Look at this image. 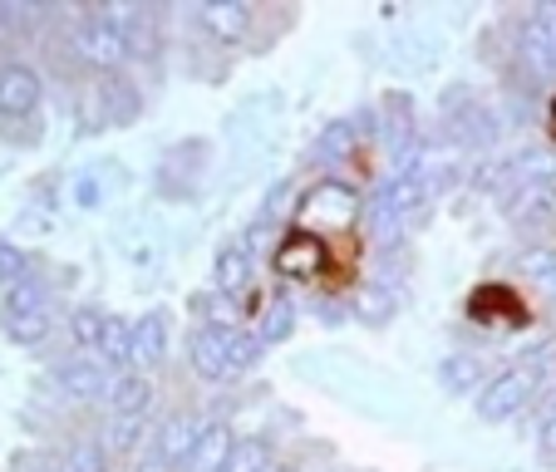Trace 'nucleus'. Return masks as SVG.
<instances>
[{
	"instance_id": "nucleus-28",
	"label": "nucleus",
	"mask_w": 556,
	"mask_h": 472,
	"mask_svg": "<svg viewBox=\"0 0 556 472\" xmlns=\"http://www.w3.org/2000/svg\"><path fill=\"white\" fill-rule=\"evenodd\" d=\"M138 472H157V468H153V462H143V468H138Z\"/></svg>"
},
{
	"instance_id": "nucleus-10",
	"label": "nucleus",
	"mask_w": 556,
	"mask_h": 472,
	"mask_svg": "<svg viewBox=\"0 0 556 472\" xmlns=\"http://www.w3.org/2000/svg\"><path fill=\"white\" fill-rule=\"evenodd\" d=\"M163 355H168V320H163V315H143L134 326V374L157 369Z\"/></svg>"
},
{
	"instance_id": "nucleus-27",
	"label": "nucleus",
	"mask_w": 556,
	"mask_h": 472,
	"mask_svg": "<svg viewBox=\"0 0 556 472\" xmlns=\"http://www.w3.org/2000/svg\"><path fill=\"white\" fill-rule=\"evenodd\" d=\"M60 468H64V472H104V452L89 448V443H79V448L64 452Z\"/></svg>"
},
{
	"instance_id": "nucleus-6",
	"label": "nucleus",
	"mask_w": 556,
	"mask_h": 472,
	"mask_svg": "<svg viewBox=\"0 0 556 472\" xmlns=\"http://www.w3.org/2000/svg\"><path fill=\"white\" fill-rule=\"evenodd\" d=\"M5 326L15 340H40L50 330V315H45V295L30 276H15L11 291H5Z\"/></svg>"
},
{
	"instance_id": "nucleus-22",
	"label": "nucleus",
	"mask_w": 556,
	"mask_h": 472,
	"mask_svg": "<svg viewBox=\"0 0 556 472\" xmlns=\"http://www.w3.org/2000/svg\"><path fill=\"white\" fill-rule=\"evenodd\" d=\"M355 310L365 315L369 326H384L389 315H394V291H384V285H369V291H359Z\"/></svg>"
},
{
	"instance_id": "nucleus-24",
	"label": "nucleus",
	"mask_w": 556,
	"mask_h": 472,
	"mask_svg": "<svg viewBox=\"0 0 556 472\" xmlns=\"http://www.w3.org/2000/svg\"><path fill=\"white\" fill-rule=\"evenodd\" d=\"M291 326H295V305L281 295V301H271V310H266V320H262V345L286 340V335H291Z\"/></svg>"
},
{
	"instance_id": "nucleus-13",
	"label": "nucleus",
	"mask_w": 556,
	"mask_h": 472,
	"mask_svg": "<svg viewBox=\"0 0 556 472\" xmlns=\"http://www.w3.org/2000/svg\"><path fill=\"white\" fill-rule=\"evenodd\" d=\"M517 54H522V64L536 74V79H546V85L556 79V40H552V35H546L536 21H527V25H522Z\"/></svg>"
},
{
	"instance_id": "nucleus-9",
	"label": "nucleus",
	"mask_w": 556,
	"mask_h": 472,
	"mask_svg": "<svg viewBox=\"0 0 556 472\" xmlns=\"http://www.w3.org/2000/svg\"><path fill=\"white\" fill-rule=\"evenodd\" d=\"M198 15H202V25L227 44L247 40V30H252V5H242V0H212V5H202Z\"/></svg>"
},
{
	"instance_id": "nucleus-20",
	"label": "nucleus",
	"mask_w": 556,
	"mask_h": 472,
	"mask_svg": "<svg viewBox=\"0 0 556 472\" xmlns=\"http://www.w3.org/2000/svg\"><path fill=\"white\" fill-rule=\"evenodd\" d=\"M522 276L556 305V252H527L522 256Z\"/></svg>"
},
{
	"instance_id": "nucleus-3",
	"label": "nucleus",
	"mask_w": 556,
	"mask_h": 472,
	"mask_svg": "<svg viewBox=\"0 0 556 472\" xmlns=\"http://www.w3.org/2000/svg\"><path fill=\"white\" fill-rule=\"evenodd\" d=\"M359 202H355V188H345V182H320L315 192H305L301 202V221L315 231H345L350 221H355Z\"/></svg>"
},
{
	"instance_id": "nucleus-7",
	"label": "nucleus",
	"mask_w": 556,
	"mask_h": 472,
	"mask_svg": "<svg viewBox=\"0 0 556 472\" xmlns=\"http://www.w3.org/2000/svg\"><path fill=\"white\" fill-rule=\"evenodd\" d=\"M60 384L64 394H74V399H109L118 384V374L109 365H99V359H85V355H74L60 365Z\"/></svg>"
},
{
	"instance_id": "nucleus-15",
	"label": "nucleus",
	"mask_w": 556,
	"mask_h": 472,
	"mask_svg": "<svg viewBox=\"0 0 556 472\" xmlns=\"http://www.w3.org/2000/svg\"><path fill=\"white\" fill-rule=\"evenodd\" d=\"M439 379L448 394H483V359L478 355H448L439 365Z\"/></svg>"
},
{
	"instance_id": "nucleus-5",
	"label": "nucleus",
	"mask_w": 556,
	"mask_h": 472,
	"mask_svg": "<svg viewBox=\"0 0 556 472\" xmlns=\"http://www.w3.org/2000/svg\"><path fill=\"white\" fill-rule=\"evenodd\" d=\"M74 44H79V54H85L89 64H99V69H114V64H124L128 50H134V44H128V30L109 21V11L89 15L85 30L74 35Z\"/></svg>"
},
{
	"instance_id": "nucleus-19",
	"label": "nucleus",
	"mask_w": 556,
	"mask_h": 472,
	"mask_svg": "<svg viewBox=\"0 0 556 472\" xmlns=\"http://www.w3.org/2000/svg\"><path fill=\"white\" fill-rule=\"evenodd\" d=\"M35 104V74L30 69H11L0 79V109H11V114H25Z\"/></svg>"
},
{
	"instance_id": "nucleus-29",
	"label": "nucleus",
	"mask_w": 556,
	"mask_h": 472,
	"mask_svg": "<svg viewBox=\"0 0 556 472\" xmlns=\"http://www.w3.org/2000/svg\"><path fill=\"white\" fill-rule=\"evenodd\" d=\"M271 472H281V468H271Z\"/></svg>"
},
{
	"instance_id": "nucleus-21",
	"label": "nucleus",
	"mask_w": 556,
	"mask_h": 472,
	"mask_svg": "<svg viewBox=\"0 0 556 472\" xmlns=\"http://www.w3.org/2000/svg\"><path fill=\"white\" fill-rule=\"evenodd\" d=\"M227 472H271V448L262 438H237Z\"/></svg>"
},
{
	"instance_id": "nucleus-23",
	"label": "nucleus",
	"mask_w": 556,
	"mask_h": 472,
	"mask_svg": "<svg viewBox=\"0 0 556 472\" xmlns=\"http://www.w3.org/2000/svg\"><path fill=\"white\" fill-rule=\"evenodd\" d=\"M202 310H207L212 330H237L242 326V301H237V295H212V301H202Z\"/></svg>"
},
{
	"instance_id": "nucleus-2",
	"label": "nucleus",
	"mask_w": 556,
	"mask_h": 472,
	"mask_svg": "<svg viewBox=\"0 0 556 472\" xmlns=\"http://www.w3.org/2000/svg\"><path fill=\"white\" fill-rule=\"evenodd\" d=\"M536 388H542V365H513L497 379H488L483 394H478V419L483 423H513L532 409Z\"/></svg>"
},
{
	"instance_id": "nucleus-4",
	"label": "nucleus",
	"mask_w": 556,
	"mask_h": 472,
	"mask_svg": "<svg viewBox=\"0 0 556 472\" xmlns=\"http://www.w3.org/2000/svg\"><path fill=\"white\" fill-rule=\"evenodd\" d=\"M202 429H207V423H202L198 413H173V419H163L157 433H153V452H148V462H153L157 472L163 468H188Z\"/></svg>"
},
{
	"instance_id": "nucleus-26",
	"label": "nucleus",
	"mask_w": 556,
	"mask_h": 472,
	"mask_svg": "<svg viewBox=\"0 0 556 472\" xmlns=\"http://www.w3.org/2000/svg\"><path fill=\"white\" fill-rule=\"evenodd\" d=\"M104 320H109V315L79 310V315H74V340H79L85 349H99V335H104Z\"/></svg>"
},
{
	"instance_id": "nucleus-1",
	"label": "nucleus",
	"mask_w": 556,
	"mask_h": 472,
	"mask_svg": "<svg viewBox=\"0 0 556 472\" xmlns=\"http://www.w3.org/2000/svg\"><path fill=\"white\" fill-rule=\"evenodd\" d=\"M192 349V369H202L207 379H237L262 359V335H247V330H198L188 340Z\"/></svg>"
},
{
	"instance_id": "nucleus-25",
	"label": "nucleus",
	"mask_w": 556,
	"mask_h": 472,
	"mask_svg": "<svg viewBox=\"0 0 556 472\" xmlns=\"http://www.w3.org/2000/svg\"><path fill=\"white\" fill-rule=\"evenodd\" d=\"M536 448L546 462H556V399L536 409Z\"/></svg>"
},
{
	"instance_id": "nucleus-12",
	"label": "nucleus",
	"mask_w": 556,
	"mask_h": 472,
	"mask_svg": "<svg viewBox=\"0 0 556 472\" xmlns=\"http://www.w3.org/2000/svg\"><path fill=\"white\" fill-rule=\"evenodd\" d=\"M231 448H237V438H231L227 423H207L198 448H192V458H188V472H227Z\"/></svg>"
},
{
	"instance_id": "nucleus-8",
	"label": "nucleus",
	"mask_w": 556,
	"mask_h": 472,
	"mask_svg": "<svg viewBox=\"0 0 556 472\" xmlns=\"http://www.w3.org/2000/svg\"><path fill=\"white\" fill-rule=\"evenodd\" d=\"M326 266V246L320 237H291L286 246H276V271L291 276V281H311Z\"/></svg>"
},
{
	"instance_id": "nucleus-14",
	"label": "nucleus",
	"mask_w": 556,
	"mask_h": 472,
	"mask_svg": "<svg viewBox=\"0 0 556 472\" xmlns=\"http://www.w3.org/2000/svg\"><path fill=\"white\" fill-rule=\"evenodd\" d=\"M252 271H256V256L247 252L242 242H231V246H222V256H217V295H242L247 291V281H252Z\"/></svg>"
},
{
	"instance_id": "nucleus-16",
	"label": "nucleus",
	"mask_w": 556,
	"mask_h": 472,
	"mask_svg": "<svg viewBox=\"0 0 556 472\" xmlns=\"http://www.w3.org/2000/svg\"><path fill=\"white\" fill-rule=\"evenodd\" d=\"M104 443H109V452H134V448H143V443H148V413H109Z\"/></svg>"
},
{
	"instance_id": "nucleus-11",
	"label": "nucleus",
	"mask_w": 556,
	"mask_h": 472,
	"mask_svg": "<svg viewBox=\"0 0 556 472\" xmlns=\"http://www.w3.org/2000/svg\"><path fill=\"white\" fill-rule=\"evenodd\" d=\"M453 138H458V148H472V153H493L497 138H503V118H493L488 109H468V114L453 118Z\"/></svg>"
},
{
	"instance_id": "nucleus-17",
	"label": "nucleus",
	"mask_w": 556,
	"mask_h": 472,
	"mask_svg": "<svg viewBox=\"0 0 556 472\" xmlns=\"http://www.w3.org/2000/svg\"><path fill=\"white\" fill-rule=\"evenodd\" d=\"M109 404H114V413H148V404H153V384H148L143 374H118Z\"/></svg>"
},
{
	"instance_id": "nucleus-18",
	"label": "nucleus",
	"mask_w": 556,
	"mask_h": 472,
	"mask_svg": "<svg viewBox=\"0 0 556 472\" xmlns=\"http://www.w3.org/2000/svg\"><path fill=\"white\" fill-rule=\"evenodd\" d=\"M350 148H355V124H345V118H340V124H326L320 133H315L311 157H315V163H340Z\"/></svg>"
}]
</instances>
